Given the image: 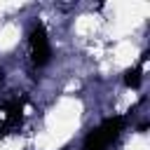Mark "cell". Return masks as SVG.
I'll use <instances>...</instances> for the list:
<instances>
[{
    "mask_svg": "<svg viewBox=\"0 0 150 150\" xmlns=\"http://www.w3.org/2000/svg\"><path fill=\"white\" fill-rule=\"evenodd\" d=\"M122 127H124V117H120V115L103 120L96 129H91V131L87 134V138H84V150H108L110 143L120 136Z\"/></svg>",
    "mask_w": 150,
    "mask_h": 150,
    "instance_id": "6da1fadb",
    "label": "cell"
},
{
    "mask_svg": "<svg viewBox=\"0 0 150 150\" xmlns=\"http://www.w3.org/2000/svg\"><path fill=\"white\" fill-rule=\"evenodd\" d=\"M30 56H33V63L35 66H45L52 56V49H49V38H47V30L42 23H35L30 28Z\"/></svg>",
    "mask_w": 150,
    "mask_h": 150,
    "instance_id": "7a4b0ae2",
    "label": "cell"
},
{
    "mask_svg": "<svg viewBox=\"0 0 150 150\" xmlns=\"http://www.w3.org/2000/svg\"><path fill=\"white\" fill-rule=\"evenodd\" d=\"M124 84L127 87H134V89L141 84V66H136V68H131V70L124 73Z\"/></svg>",
    "mask_w": 150,
    "mask_h": 150,
    "instance_id": "3957f363",
    "label": "cell"
}]
</instances>
